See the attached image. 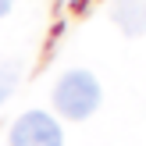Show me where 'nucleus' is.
<instances>
[{"instance_id":"f257e3e1","label":"nucleus","mask_w":146,"mask_h":146,"mask_svg":"<svg viewBox=\"0 0 146 146\" xmlns=\"http://www.w3.org/2000/svg\"><path fill=\"white\" fill-rule=\"evenodd\" d=\"M54 104H57V111L64 118L82 121L100 107V82L89 71H68L54 89Z\"/></svg>"},{"instance_id":"f03ea898","label":"nucleus","mask_w":146,"mask_h":146,"mask_svg":"<svg viewBox=\"0 0 146 146\" xmlns=\"http://www.w3.org/2000/svg\"><path fill=\"white\" fill-rule=\"evenodd\" d=\"M61 125L43 111H29L14 121L11 146H61Z\"/></svg>"},{"instance_id":"7ed1b4c3","label":"nucleus","mask_w":146,"mask_h":146,"mask_svg":"<svg viewBox=\"0 0 146 146\" xmlns=\"http://www.w3.org/2000/svg\"><path fill=\"white\" fill-rule=\"evenodd\" d=\"M111 18L125 36H143L146 32V0H118L111 7Z\"/></svg>"},{"instance_id":"20e7f679","label":"nucleus","mask_w":146,"mask_h":146,"mask_svg":"<svg viewBox=\"0 0 146 146\" xmlns=\"http://www.w3.org/2000/svg\"><path fill=\"white\" fill-rule=\"evenodd\" d=\"M18 78H21V64L18 61H4V64H0V104L14 93Z\"/></svg>"},{"instance_id":"39448f33","label":"nucleus","mask_w":146,"mask_h":146,"mask_svg":"<svg viewBox=\"0 0 146 146\" xmlns=\"http://www.w3.org/2000/svg\"><path fill=\"white\" fill-rule=\"evenodd\" d=\"M11 7H14V0H0V18H4V14L11 11Z\"/></svg>"}]
</instances>
